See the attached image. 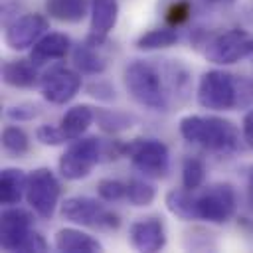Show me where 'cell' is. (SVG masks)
<instances>
[{
    "label": "cell",
    "instance_id": "obj_1",
    "mask_svg": "<svg viewBox=\"0 0 253 253\" xmlns=\"http://www.w3.org/2000/svg\"><path fill=\"white\" fill-rule=\"evenodd\" d=\"M198 103L208 111L247 109L253 103V79L223 69H210L200 77Z\"/></svg>",
    "mask_w": 253,
    "mask_h": 253
},
{
    "label": "cell",
    "instance_id": "obj_2",
    "mask_svg": "<svg viewBox=\"0 0 253 253\" xmlns=\"http://www.w3.org/2000/svg\"><path fill=\"white\" fill-rule=\"evenodd\" d=\"M180 134L184 140L198 144L211 152H233L239 148L237 126L221 117L213 115H186L180 119Z\"/></svg>",
    "mask_w": 253,
    "mask_h": 253
},
{
    "label": "cell",
    "instance_id": "obj_3",
    "mask_svg": "<svg viewBox=\"0 0 253 253\" xmlns=\"http://www.w3.org/2000/svg\"><path fill=\"white\" fill-rule=\"evenodd\" d=\"M123 83L128 97L140 107L150 111L168 109V91L158 65L144 59H132L123 69Z\"/></svg>",
    "mask_w": 253,
    "mask_h": 253
},
{
    "label": "cell",
    "instance_id": "obj_4",
    "mask_svg": "<svg viewBox=\"0 0 253 253\" xmlns=\"http://www.w3.org/2000/svg\"><path fill=\"white\" fill-rule=\"evenodd\" d=\"M61 217L83 227L99 229V231H113L119 229L121 217L113 210H109L105 204H101L95 198L89 196H71L61 202L59 210Z\"/></svg>",
    "mask_w": 253,
    "mask_h": 253
},
{
    "label": "cell",
    "instance_id": "obj_5",
    "mask_svg": "<svg viewBox=\"0 0 253 253\" xmlns=\"http://www.w3.org/2000/svg\"><path fill=\"white\" fill-rule=\"evenodd\" d=\"M103 156V142L97 136H79L71 140L65 152L59 156V172L65 180H83L91 174L95 164Z\"/></svg>",
    "mask_w": 253,
    "mask_h": 253
},
{
    "label": "cell",
    "instance_id": "obj_6",
    "mask_svg": "<svg viewBox=\"0 0 253 253\" xmlns=\"http://www.w3.org/2000/svg\"><path fill=\"white\" fill-rule=\"evenodd\" d=\"M237 210L235 188L229 182H215L196 194L198 219L208 223H225Z\"/></svg>",
    "mask_w": 253,
    "mask_h": 253
},
{
    "label": "cell",
    "instance_id": "obj_7",
    "mask_svg": "<svg viewBox=\"0 0 253 253\" xmlns=\"http://www.w3.org/2000/svg\"><path fill=\"white\" fill-rule=\"evenodd\" d=\"M123 156H128L132 166L146 178H162L168 172L170 152L158 138H134L125 142Z\"/></svg>",
    "mask_w": 253,
    "mask_h": 253
},
{
    "label": "cell",
    "instance_id": "obj_8",
    "mask_svg": "<svg viewBox=\"0 0 253 253\" xmlns=\"http://www.w3.org/2000/svg\"><path fill=\"white\" fill-rule=\"evenodd\" d=\"M59 196H61L59 180L49 168L40 166L28 174L26 202L34 210L36 215H40L42 219H49L55 213Z\"/></svg>",
    "mask_w": 253,
    "mask_h": 253
},
{
    "label": "cell",
    "instance_id": "obj_9",
    "mask_svg": "<svg viewBox=\"0 0 253 253\" xmlns=\"http://www.w3.org/2000/svg\"><path fill=\"white\" fill-rule=\"evenodd\" d=\"M253 53V36L243 30H227L208 38L204 57L215 65H231Z\"/></svg>",
    "mask_w": 253,
    "mask_h": 253
},
{
    "label": "cell",
    "instance_id": "obj_10",
    "mask_svg": "<svg viewBox=\"0 0 253 253\" xmlns=\"http://www.w3.org/2000/svg\"><path fill=\"white\" fill-rule=\"evenodd\" d=\"M81 89V73L63 65L49 67L40 79L42 97L51 105L69 103Z\"/></svg>",
    "mask_w": 253,
    "mask_h": 253
},
{
    "label": "cell",
    "instance_id": "obj_11",
    "mask_svg": "<svg viewBox=\"0 0 253 253\" xmlns=\"http://www.w3.org/2000/svg\"><path fill=\"white\" fill-rule=\"evenodd\" d=\"M34 231V217L28 210L8 206L0 217V245L4 251H22Z\"/></svg>",
    "mask_w": 253,
    "mask_h": 253
},
{
    "label": "cell",
    "instance_id": "obj_12",
    "mask_svg": "<svg viewBox=\"0 0 253 253\" xmlns=\"http://www.w3.org/2000/svg\"><path fill=\"white\" fill-rule=\"evenodd\" d=\"M49 30V22L42 14H24L14 18L4 32V42L14 51L32 49L34 43L45 36Z\"/></svg>",
    "mask_w": 253,
    "mask_h": 253
},
{
    "label": "cell",
    "instance_id": "obj_13",
    "mask_svg": "<svg viewBox=\"0 0 253 253\" xmlns=\"http://www.w3.org/2000/svg\"><path fill=\"white\" fill-rule=\"evenodd\" d=\"M128 241L136 251L154 253L166 245V229L160 217H140L128 227Z\"/></svg>",
    "mask_w": 253,
    "mask_h": 253
},
{
    "label": "cell",
    "instance_id": "obj_14",
    "mask_svg": "<svg viewBox=\"0 0 253 253\" xmlns=\"http://www.w3.org/2000/svg\"><path fill=\"white\" fill-rule=\"evenodd\" d=\"M89 16H91V32L87 40L97 45H103L107 42V34L117 26L119 2L117 0H91Z\"/></svg>",
    "mask_w": 253,
    "mask_h": 253
},
{
    "label": "cell",
    "instance_id": "obj_15",
    "mask_svg": "<svg viewBox=\"0 0 253 253\" xmlns=\"http://www.w3.org/2000/svg\"><path fill=\"white\" fill-rule=\"evenodd\" d=\"M71 49V40L59 32H47L30 49V59L40 67L55 59H63Z\"/></svg>",
    "mask_w": 253,
    "mask_h": 253
},
{
    "label": "cell",
    "instance_id": "obj_16",
    "mask_svg": "<svg viewBox=\"0 0 253 253\" xmlns=\"http://www.w3.org/2000/svg\"><path fill=\"white\" fill-rule=\"evenodd\" d=\"M40 71L32 59H8L2 63V81L8 87L16 89H30L40 85Z\"/></svg>",
    "mask_w": 253,
    "mask_h": 253
},
{
    "label": "cell",
    "instance_id": "obj_17",
    "mask_svg": "<svg viewBox=\"0 0 253 253\" xmlns=\"http://www.w3.org/2000/svg\"><path fill=\"white\" fill-rule=\"evenodd\" d=\"M53 245L57 251L63 253H99L103 251V245L89 233L75 229V227H61L55 237Z\"/></svg>",
    "mask_w": 253,
    "mask_h": 253
},
{
    "label": "cell",
    "instance_id": "obj_18",
    "mask_svg": "<svg viewBox=\"0 0 253 253\" xmlns=\"http://www.w3.org/2000/svg\"><path fill=\"white\" fill-rule=\"evenodd\" d=\"M71 59H73L75 69L83 75H101L107 69V57L101 53V45L89 40L73 47Z\"/></svg>",
    "mask_w": 253,
    "mask_h": 253
},
{
    "label": "cell",
    "instance_id": "obj_19",
    "mask_svg": "<svg viewBox=\"0 0 253 253\" xmlns=\"http://www.w3.org/2000/svg\"><path fill=\"white\" fill-rule=\"evenodd\" d=\"M45 12L51 20L63 24H79L91 12V0H47Z\"/></svg>",
    "mask_w": 253,
    "mask_h": 253
},
{
    "label": "cell",
    "instance_id": "obj_20",
    "mask_svg": "<svg viewBox=\"0 0 253 253\" xmlns=\"http://www.w3.org/2000/svg\"><path fill=\"white\" fill-rule=\"evenodd\" d=\"M93 121H95V109L91 105H75L65 111L59 126L65 132L67 140H75L87 132V128L93 125Z\"/></svg>",
    "mask_w": 253,
    "mask_h": 253
},
{
    "label": "cell",
    "instance_id": "obj_21",
    "mask_svg": "<svg viewBox=\"0 0 253 253\" xmlns=\"http://www.w3.org/2000/svg\"><path fill=\"white\" fill-rule=\"evenodd\" d=\"M28 176L20 168L6 166L0 172V196L4 206H16L22 198H26Z\"/></svg>",
    "mask_w": 253,
    "mask_h": 253
},
{
    "label": "cell",
    "instance_id": "obj_22",
    "mask_svg": "<svg viewBox=\"0 0 253 253\" xmlns=\"http://www.w3.org/2000/svg\"><path fill=\"white\" fill-rule=\"evenodd\" d=\"M166 210L176 215L178 219L184 221H196L198 219V211H196V192L186 190L184 186L178 190H170L164 198Z\"/></svg>",
    "mask_w": 253,
    "mask_h": 253
},
{
    "label": "cell",
    "instance_id": "obj_23",
    "mask_svg": "<svg viewBox=\"0 0 253 253\" xmlns=\"http://www.w3.org/2000/svg\"><path fill=\"white\" fill-rule=\"evenodd\" d=\"M162 71V79L166 85L168 95H180L182 99H186V95L190 93V73L188 69L180 63V61H172V59H164L162 65H158Z\"/></svg>",
    "mask_w": 253,
    "mask_h": 253
},
{
    "label": "cell",
    "instance_id": "obj_24",
    "mask_svg": "<svg viewBox=\"0 0 253 253\" xmlns=\"http://www.w3.org/2000/svg\"><path fill=\"white\" fill-rule=\"evenodd\" d=\"M95 121L107 134H119L134 125V117L119 109H95Z\"/></svg>",
    "mask_w": 253,
    "mask_h": 253
},
{
    "label": "cell",
    "instance_id": "obj_25",
    "mask_svg": "<svg viewBox=\"0 0 253 253\" xmlns=\"http://www.w3.org/2000/svg\"><path fill=\"white\" fill-rule=\"evenodd\" d=\"M176 42H178L176 26H160V28H154V30L142 34L136 40V49H140V51H154V49L170 47Z\"/></svg>",
    "mask_w": 253,
    "mask_h": 253
},
{
    "label": "cell",
    "instance_id": "obj_26",
    "mask_svg": "<svg viewBox=\"0 0 253 253\" xmlns=\"http://www.w3.org/2000/svg\"><path fill=\"white\" fill-rule=\"evenodd\" d=\"M2 148L10 156H24L30 150V136L18 125H8L2 130Z\"/></svg>",
    "mask_w": 253,
    "mask_h": 253
},
{
    "label": "cell",
    "instance_id": "obj_27",
    "mask_svg": "<svg viewBox=\"0 0 253 253\" xmlns=\"http://www.w3.org/2000/svg\"><path fill=\"white\" fill-rule=\"evenodd\" d=\"M156 198V188L144 178H130L126 182V200L134 208H146L154 202Z\"/></svg>",
    "mask_w": 253,
    "mask_h": 253
},
{
    "label": "cell",
    "instance_id": "obj_28",
    "mask_svg": "<svg viewBox=\"0 0 253 253\" xmlns=\"http://www.w3.org/2000/svg\"><path fill=\"white\" fill-rule=\"evenodd\" d=\"M204 180H206L204 162L200 158H194V156L184 158V162H182V186L186 190L198 192L204 186Z\"/></svg>",
    "mask_w": 253,
    "mask_h": 253
},
{
    "label": "cell",
    "instance_id": "obj_29",
    "mask_svg": "<svg viewBox=\"0 0 253 253\" xmlns=\"http://www.w3.org/2000/svg\"><path fill=\"white\" fill-rule=\"evenodd\" d=\"M97 194L103 202H119L126 198V184L115 178H103L97 182Z\"/></svg>",
    "mask_w": 253,
    "mask_h": 253
},
{
    "label": "cell",
    "instance_id": "obj_30",
    "mask_svg": "<svg viewBox=\"0 0 253 253\" xmlns=\"http://www.w3.org/2000/svg\"><path fill=\"white\" fill-rule=\"evenodd\" d=\"M36 140L43 146H59L63 142H67L65 132L61 130V126H53V125H40L36 128Z\"/></svg>",
    "mask_w": 253,
    "mask_h": 253
},
{
    "label": "cell",
    "instance_id": "obj_31",
    "mask_svg": "<svg viewBox=\"0 0 253 253\" xmlns=\"http://www.w3.org/2000/svg\"><path fill=\"white\" fill-rule=\"evenodd\" d=\"M40 115V107L36 103H18V105H12L6 109V117L10 121H32Z\"/></svg>",
    "mask_w": 253,
    "mask_h": 253
},
{
    "label": "cell",
    "instance_id": "obj_32",
    "mask_svg": "<svg viewBox=\"0 0 253 253\" xmlns=\"http://www.w3.org/2000/svg\"><path fill=\"white\" fill-rule=\"evenodd\" d=\"M87 95H91L93 99H99V101H113L117 95H115V89L105 83V81H93L87 85Z\"/></svg>",
    "mask_w": 253,
    "mask_h": 253
},
{
    "label": "cell",
    "instance_id": "obj_33",
    "mask_svg": "<svg viewBox=\"0 0 253 253\" xmlns=\"http://www.w3.org/2000/svg\"><path fill=\"white\" fill-rule=\"evenodd\" d=\"M188 16H190V6H188V2H176V4H172V8H170L166 20H168L170 26H176V28H178L184 20H188Z\"/></svg>",
    "mask_w": 253,
    "mask_h": 253
},
{
    "label": "cell",
    "instance_id": "obj_34",
    "mask_svg": "<svg viewBox=\"0 0 253 253\" xmlns=\"http://www.w3.org/2000/svg\"><path fill=\"white\" fill-rule=\"evenodd\" d=\"M241 136H243V142L253 150V109L245 113L243 117V123H241Z\"/></svg>",
    "mask_w": 253,
    "mask_h": 253
},
{
    "label": "cell",
    "instance_id": "obj_35",
    "mask_svg": "<svg viewBox=\"0 0 253 253\" xmlns=\"http://www.w3.org/2000/svg\"><path fill=\"white\" fill-rule=\"evenodd\" d=\"M247 192H249V202L253 206V168L249 172V182H247Z\"/></svg>",
    "mask_w": 253,
    "mask_h": 253
},
{
    "label": "cell",
    "instance_id": "obj_36",
    "mask_svg": "<svg viewBox=\"0 0 253 253\" xmlns=\"http://www.w3.org/2000/svg\"><path fill=\"white\" fill-rule=\"evenodd\" d=\"M208 4H217V6H229V4H235L237 0H206Z\"/></svg>",
    "mask_w": 253,
    "mask_h": 253
},
{
    "label": "cell",
    "instance_id": "obj_37",
    "mask_svg": "<svg viewBox=\"0 0 253 253\" xmlns=\"http://www.w3.org/2000/svg\"><path fill=\"white\" fill-rule=\"evenodd\" d=\"M251 57H253V53H251Z\"/></svg>",
    "mask_w": 253,
    "mask_h": 253
}]
</instances>
